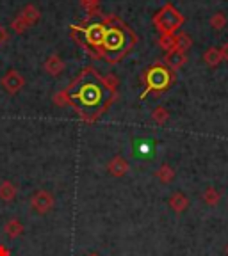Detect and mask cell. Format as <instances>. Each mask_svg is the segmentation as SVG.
<instances>
[{"label": "cell", "mask_w": 228, "mask_h": 256, "mask_svg": "<svg viewBox=\"0 0 228 256\" xmlns=\"http://www.w3.org/2000/svg\"><path fill=\"white\" fill-rule=\"evenodd\" d=\"M104 82H84V84L80 86V89L72 94L70 98L75 102H79L80 105L84 108H93V107H98L102 104V98H104Z\"/></svg>", "instance_id": "6da1fadb"}, {"label": "cell", "mask_w": 228, "mask_h": 256, "mask_svg": "<svg viewBox=\"0 0 228 256\" xmlns=\"http://www.w3.org/2000/svg\"><path fill=\"white\" fill-rule=\"evenodd\" d=\"M127 36H130V32L123 30V28H107L104 32V40H102V46H104L105 56H116V54H125L130 48L132 43H127Z\"/></svg>", "instance_id": "7a4b0ae2"}, {"label": "cell", "mask_w": 228, "mask_h": 256, "mask_svg": "<svg viewBox=\"0 0 228 256\" xmlns=\"http://www.w3.org/2000/svg\"><path fill=\"white\" fill-rule=\"evenodd\" d=\"M182 24H184V16L176 11L173 6H166V8L155 16V25H157V28L162 32V36H164V34L173 36V32L180 27Z\"/></svg>", "instance_id": "3957f363"}, {"label": "cell", "mask_w": 228, "mask_h": 256, "mask_svg": "<svg viewBox=\"0 0 228 256\" xmlns=\"http://www.w3.org/2000/svg\"><path fill=\"white\" fill-rule=\"evenodd\" d=\"M169 82H171V75H169L168 70L162 68V66H155V68L150 70L148 75H146V84H148L146 92H148L150 89H166L169 86ZM146 92H144L143 96H146Z\"/></svg>", "instance_id": "277c9868"}, {"label": "cell", "mask_w": 228, "mask_h": 256, "mask_svg": "<svg viewBox=\"0 0 228 256\" xmlns=\"http://www.w3.org/2000/svg\"><path fill=\"white\" fill-rule=\"evenodd\" d=\"M31 206L34 208V212H38L40 216H45V214H48L54 208L52 192L45 190V188L34 192V194H32V198H31Z\"/></svg>", "instance_id": "5b68a950"}, {"label": "cell", "mask_w": 228, "mask_h": 256, "mask_svg": "<svg viewBox=\"0 0 228 256\" xmlns=\"http://www.w3.org/2000/svg\"><path fill=\"white\" fill-rule=\"evenodd\" d=\"M107 171H109V174L114 176V178H121V176H125L128 172V162L123 156L118 155L107 164Z\"/></svg>", "instance_id": "8992f818"}, {"label": "cell", "mask_w": 228, "mask_h": 256, "mask_svg": "<svg viewBox=\"0 0 228 256\" xmlns=\"http://www.w3.org/2000/svg\"><path fill=\"white\" fill-rule=\"evenodd\" d=\"M2 86H4L9 92H18L22 89V86H24V78H22L15 70H11V72L2 78Z\"/></svg>", "instance_id": "52a82bcc"}, {"label": "cell", "mask_w": 228, "mask_h": 256, "mask_svg": "<svg viewBox=\"0 0 228 256\" xmlns=\"http://www.w3.org/2000/svg\"><path fill=\"white\" fill-rule=\"evenodd\" d=\"M16 196H18V188H16V185L13 182H0V200L4 203H11V201L16 200Z\"/></svg>", "instance_id": "ba28073f"}, {"label": "cell", "mask_w": 228, "mask_h": 256, "mask_svg": "<svg viewBox=\"0 0 228 256\" xmlns=\"http://www.w3.org/2000/svg\"><path fill=\"white\" fill-rule=\"evenodd\" d=\"M168 203H169V206H171L173 212H176V214L185 212V210H187V206H189L187 196H185V194H182V192H175V194H171Z\"/></svg>", "instance_id": "9c48e42d"}, {"label": "cell", "mask_w": 228, "mask_h": 256, "mask_svg": "<svg viewBox=\"0 0 228 256\" xmlns=\"http://www.w3.org/2000/svg\"><path fill=\"white\" fill-rule=\"evenodd\" d=\"M4 232L9 238H18V236L24 235V224L18 219H9L8 222L4 224Z\"/></svg>", "instance_id": "30bf717a"}, {"label": "cell", "mask_w": 228, "mask_h": 256, "mask_svg": "<svg viewBox=\"0 0 228 256\" xmlns=\"http://www.w3.org/2000/svg\"><path fill=\"white\" fill-rule=\"evenodd\" d=\"M104 32L105 28L102 25H93L86 30V40L91 44H102V40H104Z\"/></svg>", "instance_id": "8fae6325"}, {"label": "cell", "mask_w": 228, "mask_h": 256, "mask_svg": "<svg viewBox=\"0 0 228 256\" xmlns=\"http://www.w3.org/2000/svg\"><path fill=\"white\" fill-rule=\"evenodd\" d=\"M168 64L171 66L173 70H178L180 66H184L185 60H187V57H185L184 52H180V50H171V52L168 54Z\"/></svg>", "instance_id": "7c38bea8"}, {"label": "cell", "mask_w": 228, "mask_h": 256, "mask_svg": "<svg viewBox=\"0 0 228 256\" xmlns=\"http://www.w3.org/2000/svg\"><path fill=\"white\" fill-rule=\"evenodd\" d=\"M201 200H203V203L208 204V206H216L221 200V194L217 192L216 187H207L203 190V194H201Z\"/></svg>", "instance_id": "4fadbf2b"}, {"label": "cell", "mask_w": 228, "mask_h": 256, "mask_svg": "<svg viewBox=\"0 0 228 256\" xmlns=\"http://www.w3.org/2000/svg\"><path fill=\"white\" fill-rule=\"evenodd\" d=\"M203 60H205V64H207V66H217V64L221 62V54H219V50H217V48H208L207 52L203 54Z\"/></svg>", "instance_id": "5bb4252c"}, {"label": "cell", "mask_w": 228, "mask_h": 256, "mask_svg": "<svg viewBox=\"0 0 228 256\" xmlns=\"http://www.w3.org/2000/svg\"><path fill=\"white\" fill-rule=\"evenodd\" d=\"M155 176L162 184H169V182H173V178H175V171H173L168 164H162L159 168V171L155 172Z\"/></svg>", "instance_id": "9a60e30c"}, {"label": "cell", "mask_w": 228, "mask_h": 256, "mask_svg": "<svg viewBox=\"0 0 228 256\" xmlns=\"http://www.w3.org/2000/svg\"><path fill=\"white\" fill-rule=\"evenodd\" d=\"M47 72L50 73V75H57V73H61L63 72V68H64V64H63V60L61 59H57V57H50V60L47 62Z\"/></svg>", "instance_id": "2e32d148"}, {"label": "cell", "mask_w": 228, "mask_h": 256, "mask_svg": "<svg viewBox=\"0 0 228 256\" xmlns=\"http://www.w3.org/2000/svg\"><path fill=\"white\" fill-rule=\"evenodd\" d=\"M175 43H176L175 50H180V52L185 54V50L191 46L192 41H191V38H189L187 34H178V36L175 38Z\"/></svg>", "instance_id": "e0dca14e"}, {"label": "cell", "mask_w": 228, "mask_h": 256, "mask_svg": "<svg viewBox=\"0 0 228 256\" xmlns=\"http://www.w3.org/2000/svg\"><path fill=\"white\" fill-rule=\"evenodd\" d=\"M224 25H226V16H224V12H216V14L210 18V27H212L214 30H221V28H224Z\"/></svg>", "instance_id": "ac0fdd59"}, {"label": "cell", "mask_w": 228, "mask_h": 256, "mask_svg": "<svg viewBox=\"0 0 228 256\" xmlns=\"http://www.w3.org/2000/svg\"><path fill=\"white\" fill-rule=\"evenodd\" d=\"M168 118H169V114L164 107H157L155 110H153V121H157L159 124H164L166 121H168Z\"/></svg>", "instance_id": "d6986e66"}, {"label": "cell", "mask_w": 228, "mask_h": 256, "mask_svg": "<svg viewBox=\"0 0 228 256\" xmlns=\"http://www.w3.org/2000/svg\"><path fill=\"white\" fill-rule=\"evenodd\" d=\"M160 46L164 48V50H168V52H171V50H175V46H176L175 38L169 36V34H164V36L160 38Z\"/></svg>", "instance_id": "ffe728a7"}, {"label": "cell", "mask_w": 228, "mask_h": 256, "mask_svg": "<svg viewBox=\"0 0 228 256\" xmlns=\"http://www.w3.org/2000/svg\"><path fill=\"white\" fill-rule=\"evenodd\" d=\"M219 54H221V59H223V60H228V43H224L223 46H221Z\"/></svg>", "instance_id": "44dd1931"}, {"label": "cell", "mask_w": 228, "mask_h": 256, "mask_svg": "<svg viewBox=\"0 0 228 256\" xmlns=\"http://www.w3.org/2000/svg\"><path fill=\"white\" fill-rule=\"evenodd\" d=\"M88 256H100L98 252H91V254H88Z\"/></svg>", "instance_id": "7402d4cb"}, {"label": "cell", "mask_w": 228, "mask_h": 256, "mask_svg": "<svg viewBox=\"0 0 228 256\" xmlns=\"http://www.w3.org/2000/svg\"><path fill=\"white\" fill-rule=\"evenodd\" d=\"M226 256H228V246H226Z\"/></svg>", "instance_id": "603a6c76"}]
</instances>
